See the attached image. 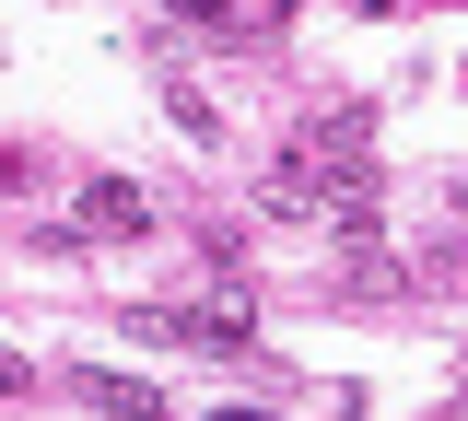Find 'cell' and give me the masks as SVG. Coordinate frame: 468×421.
Masks as SVG:
<instances>
[{
	"label": "cell",
	"instance_id": "cell-3",
	"mask_svg": "<svg viewBox=\"0 0 468 421\" xmlns=\"http://www.w3.org/2000/svg\"><path fill=\"white\" fill-rule=\"evenodd\" d=\"M70 398H82V410H165L141 374H106V363H82V374H70Z\"/></svg>",
	"mask_w": 468,
	"mask_h": 421
},
{
	"label": "cell",
	"instance_id": "cell-5",
	"mask_svg": "<svg viewBox=\"0 0 468 421\" xmlns=\"http://www.w3.org/2000/svg\"><path fill=\"white\" fill-rule=\"evenodd\" d=\"M351 293H410V269L387 258V246H363V235H351Z\"/></svg>",
	"mask_w": 468,
	"mask_h": 421
},
{
	"label": "cell",
	"instance_id": "cell-6",
	"mask_svg": "<svg viewBox=\"0 0 468 421\" xmlns=\"http://www.w3.org/2000/svg\"><path fill=\"white\" fill-rule=\"evenodd\" d=\"M24 386H36V363H24V352H0V398H24Z\"/></svg>",
	"mask_w": 468,
	"mask_h": 421
},
{
	"label": "cell",
	"instance_id": "cell-4",
	"mask_svg": "<svg viewBox=\"0 0 468 421\" xmlns=\"http://www.w3.org/2000/svg\"><path fill=\"white\" fill-rule=\"evenodd\" d=\"M165 118H176V141H199V153L223 141V118H211V94H199V82H165Z\"/></svg>",
	"mask_w": 468,
	"mask_h": 421
},
{
	"label": "cell",
	"instance_id": "cell-2",
	"mask_svg": "<svg viewBox=\"0 0 468 421\" xmlns=\"http://www.w3.org/2000/svg\"><path fill=\"white\" fill-rule=\"evenodd\" d=\"M176 24L223 36V47H270V36H292V0H176Z\"/></svg>",
	"mask_w": 468,
	"mask_h": 421
},
{
	"label": "cell",
	"instance_id": "cell-1",
	"mask_svg": "<svg viewBox=\"0 0 468 421\" xmlns=\"http://www.w3.org/2000/svg\"><path fill=\"white\" fill-rule=\"evenodd\" d=\"M70 235L82 246H129V235H153V199H141L129 176H94L82 199H70Z\"/></svg>",
	"mask_w": 468,
	"mask_h": 421
}]
</instances>
